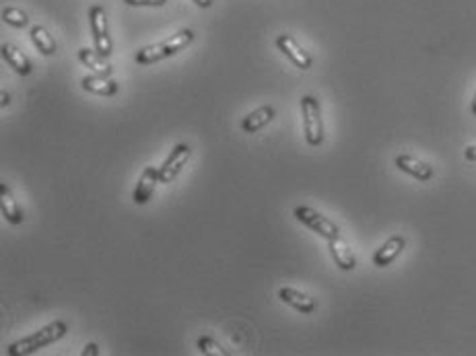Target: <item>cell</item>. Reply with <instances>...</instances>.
Masks as SVG:
<instances>
[{
	"label": "cell",
	"mask_w": 476,
	"mask_h": 356,
	"mask_svg": "<svg viewBox=\"0 0 476 356\" xmlns=\"http://www.w3.org/2000/svg\"><path fill=\"white\" fill-rule=\"evenodd\" d=\"M66 332H69L66 321L56 320V321H52V323H48L46 327H41V330L34 332L31 336H27V338L19 340V342H15V344H11V346L6 348V355L9 356L31 355V352H36L37 348H44V346H50V344H54L56 340L62 338Z\"/></svg>",
	"instance_id": "6da1fadb"
},
{
	"label": "cell",
	"mask_w": 476,
	"mask_h": 356,
	"mask_svg": "<svg viewBox=\"0 0 476 356\" xmlns=\"http://www.w3.org/2000/svg\"><path fill=\"white\" fill-rule=\"evenodd\" d=\"M192 39H194V31H192V29H182V31H177L176 36L167 37V39H163V41H159V44H153V46H147V48L139 50L137 62H139L141 66L155 64L159 60H165V58L174 56V54H177L179 50H184L186 46H190Z\"/></svg>",
	"instance_id": "7a4b0ae2"
},
{
	"label": "cell",
	"mask_w": 476,
	"mask_h": 356,
	"mask_svg": "<svg viewBox=\"0 0 476 356\" xmlns=\"http://www.w3.org/2000/svg\"><path fill=\"white\" fill-rule=\"evenodd\" d=\"M301 111H303L305 141L309 146H319L324 143V124H322V109H319L316 97L305 95L301 99Z\"/></svg>",
	"instance_id": "3957f363"
},
{
	"label": "cell",
	"mask_w": 476,
	"mask_h": 356,
	"mask_svg": "<svg viewBox=\"0 0 476 356\" xmlns=\"http://www.w3.org/2000/svg\"><path fill=\"white\" fill-rule=\"evenodd\" d=\"M89 23H91V31H93V41H95V50L101 54L104 58H107L114 46H111V37L107 31V15L104 11V6L95 4L91 6L89 11Z\"/></svg>",
	"instance_id": "277c9868"
},
{
	"label": "cell",
	"mask_w": 476,
	"mask_h": 356,
	"mask_svg": "<svg viewBox=\"0 0 476 356\" xmlns=\"http://www.w3.org/2000/svg\"><path fill=\"white\" fill-rule=\"evenodd\" d=\"M295 218L299 223H303L305 227H309L314 233H317L319 237H324V239H334V237L340 235V229L336 227L332 220H328L326 216H322V214L316 213L309 206H297L295 208Z\"/></svg>",
	"instance_id": "5b68a950"
},
{
	"label": "cell",
	"mask_w": 476,
	"mask_h": 356,
	"mask_svg": "<svg viewBox=\"0 0 476 356\" xmlns=\"http://www.w3.org/2000/svg\"><path fill=\"white\" fill-rule=\"evenodd\" d=\"M192 148L188 144H177L172 151V155L163 163V167H159V179L161 183H169L172 179L177 178V173L182 171V167L186 165V161L190 159Z\"/></svg>",
	"instance_id": "8992f818"
},
{
	"label": "cell",
	"mask_w": 476,
	"mask_h": 356,
	"mask_svg": "<svg viewBox=\"0 0 476 356\" xmlns=\"http://www.w3.org/2000/svg\"><path fill=\"white\" fill-rule=\"evenodd\" d=\"M277 46H279V50H281L297 68H301V71H309V68H312V56L305 52L291 36H284V34H282V36L277 37Z\"/></svg>",
	"instance_id": "52a82bcc"
},
{
	"label": "cell",
	"mask_w": 476,
	"mask_h": 356,
	"mask_svg": "<svg viewBox=\"0 0 476 356\" xmlns=\"http://www.w3.org/2000/svg\"><path fill=\"white\" fill-rule=\"evenodd\" d=\"M406 248V239L402 235H394V237H390L388 241L380 248V250L375 251V255H373V266L377 268H386L390 266L400 253Z\"/></svg>",
	"instance_id": "ba28073f"
},
{
	"label": "cell",
	"mask_w": 476,
	"mask_h": 356,
	"mask_svg": "<svg viewBox=\"0 0 476 356\" xmlns=\"http://www.w3.org/2000/svg\"><path fill=\"white\" fill-rule=\"evenodd\" d=\"M396 167L400 171H405L408 176L417 178L419 181H429L433 178V167L425 161L417 159V157H410V155H398L396 157Z\"/></svg>",
	"instance_id": "9c48e42d"
},
{
	"label": "cell",
	"mask_w": 476,
	"mask_h": 356,
	"mask_svg": "<svg viewBox=\"0 0 476 356\" xmlns=\"http://www.w3.org/2000/svg\"><path fill=\"white\" fill-rule=\"evenodd\" d=\"M328 248H330V253H332V258H334L336 266L340 268V270H354L357 266V260H354V253L351 250V245L338 235L334 239H328Z\"/></svg>",
	"instance_id": "30bf717a"
},
{
	"label": "cell",
	"mask_w": 476,
	"mask_h": 356,
	"mask_svg": "<svg viewBox=\"0 0 476 356\" xmlns=\"http://www.w3.org/2000/svg\"><path fill=\"white\" fill-rule=\"evenodd\" d=\"M161 183V179H159V169L155 167H147L144 171H142L141 179H139V185H137V190H134V204H147L151 196H153V192H155V185Z\"/></svg>",
	"instance_id": "8fae6325"
},
{
	"label": "cell",
	"mask_w": 476,
	"mask_h": 356,
	"mask_svg": "<svg viewBox=\"0 0 476 356\" xmlns=\"http://www.w3.org/2000/svg\"><path fill=\"white\" fill-rule=\"evenodd\" d=\"M279 297H281L282 303L295 307V309L301 311L303 315H309V313H314V311H316V301H314L309 295L299 293V290H295V288H291V286H284V288H281V290H279Z\"/></svg>",
	"instance_id": "7c38bea8"
},
{
	"label": "cell",
	"mask_w": 476,
	"mask_h": 356,
	"mask_svg": "<svg viewBox=\"0 0 476 356\" xmlns=\"http://www.w3.org/2000/svg\"><path fill=\"white\" fill-rule=\"evenodd\" d=\"M81 85H83V89L89 91V93L104 95V97H111V95H116L118 89H120V85H118L116 81H111V78H107V76H101V74H89V76H85V78L81 81Z\"/></svg>",
	"instance_id": "4fadbf2b"
},
{
	"label": "cell",
	"mask_w": 476,
	"mask_h": 356,
	"mask_svg": "<svg viewBox=\"0 0 476 356\" xmlns=\"http://www.w3.org/2000/svg\"><path fill=\"white\" fill-rule=\"evenodd\" d=\"M2 58L6 60V64L17 72V74L27 76V74L31 72V62H29V58L21 52L17 46H13V44H2Z\"/></svg>",
	"instance_id": "5bb4252c"
},
{
	"label": "cell",
	"mask_w": 476,
	"mask_h": 356,
	"mask_svg": "<svg viewBox=\"0 0 476 356\" xmlns=\"http://www.w3.org/2000/svg\"><path fill=\"white\" fill-rule=\"evenodd\" d=\"M274 116H277V111H274V107L272 106H262L258 107L256 111H252L247 118H244V122H242V130L244 132H258L260 128H264L266 124H270L272 120H274Z\"/></svg>",
	"instance_id": "9a60e30c"
},
{
	"label": "cell",
	"mask_w": 476,
	"mask_h": 356,
	"mask_svg": "<svg viewBox=\"0 0 476 356\" xmlns=\"http://www.w3.org/2000/svg\"><path fill=\"white\" fill-rule=\"evenodd\" d=\"M0 208H2V214H4V218H6L9 223H13V225H21V223H23L25 216L21 213L17 200L13 198V192L9 190L6 183L0 185Z\"/></svg>",
	"instance_id": "2e32d148"
},
{
	"label": "cell",
	"mask_w": 476,
	"mask_h": 356,
	"mask_svg": "<svg viewBox=\"0 0 476 356\" xmlns=\"http://www.w3.org/2000/svg\"><path fill=\"white\" fill-rule=\"evenodd\" d=\"M79 58H81V62L89 66L93 74H101V76H109L111 74V66L106 62V58L101 56V54L93 52V50H89V48H83V50H79Z\"/></svg>",
	"instance_id": "e0dca14e"
},
{
	"label": "cell",
	"mask_w": 476,
	"mask_h": 356,
	"mask_svg": "<svg viewBox=\"0 0 476 356\" xmlns=\"http://www.w3.org/2000/svg\"><path fill=\"white\" fill-rule=\"evenodd\" d=\"M31 39H34L37 50L44 54V56H52V54H56V39L48 34L46 27L36 25V27L31 29Z\"/></svg>",
	"instance_id": "ac0fdd59"
},
{
	"label": "cell",
	"mask_w": 476,
	"mask_h": 356,
	"mask_svg": "<svg viewBox=\"0 0 476 356\" xmlns=\"http://www.w3.org/2000/svg\"><path fill=\"white\" fill-rule=\"evenodd\" d=\"M2 19H4V23L11 25V27H27V23H29L27 15H25L21 9H13V6L2 11Z\"/></svg>",
	"instance_id": "d6986e66"
},
{
	"label": "cell",
	"mask_w": 476,
	"mask_h": 356,
	"mask_svg": "<svg viewBox=\"0 0 476 356\" xmlns=\"http://www.w3.org/2000/svg\"><path fill=\"white\" fill-rule=\"evenodd\" d=\"M198 348H200V352L202 355H211V356H229V352L225 350V348H221L217 342L209 336H202V338L198 340Z\"/></svg>",
	"instance_id": "ffe728a7"
},
{
	"label": "cell",
	"mask_w": 476,
	"mask_h": 356,
	"mask_svg": "<svg viewBox=\"0 0 476 356\" xmlns=\"http://www.w3.org/2000/svg\"><path fill=\"white\" fill-rule=\"evenodd\" d=\"M130 6H163L167 0H124Z\"/></svg>",
	"instance_id": "44dd1931"
},
{
	"label": "cell",
	"mask_w": 476,
	"mask_h": 356,
	"mask_svg": "<svg viewBox=\"0 0 476 356\" xmlns=\"http://www.w3.org/2000/svg\"><path fill=\"white\" fill-rule=\"evenodd\" d=\"M464 155H466L468 161H476V144H468L466 151H464Z\"/></svg>",
	"instance_id": "7402d4cb"
},
{
	"label": "cell",
	"mask_w": 476,
	"mask_h": 356,
	"mask_svg": "<svg viewBox=\"0 0 476 356\" xmlns=\"http://www.w3.org/2000/svg\"><path fill=\"white\" fill-rule=\"evenodd\" d=\"M95 356L97 355V346H95V344H87V346H85V352H83V356Z\"/></svg>",
	"instance_id": "603a6c76"
},
{
	"label": "cell",
	"mask_w": 476,
	"mask_h": 356,
	"mask_svg": "<svg viewBox=\"0 0 476 356\" xmlns=\"http://www.w3.org/2000/svg\"><path fill=\"white\" fill-rule=\"evenodd\" d=\"M198 6H202V9H209L212 6V0H194Z\"/></svg>",
	"instance_id": "cb8c5ba5"
},
{
	"label": "cell",
	"mask_w": 476,
	"mask_h": 356,
	"mask_svg": "<svg viewBox=\"0 0 476 356\" xmlns=\"http://www.w3.org/2000/svg\"><path fill=\"white\" fill-rule=\"evenodd\" d=\"M0 97H2V107H6V106H9V103H11V97H9V95H6L4 91L0 93Z\"/></svg>",
	"instance_id": "d4e9b609"
},
{
	"label": "cell",
	"mask_w": 476,
	"mask_h": 356,
	"mask_svg": "<svg viewBox=\"0 0 476 356\" xmlns=\"http://www.w3.org/2000/svg\"><path fill=\"white\" fill-rule=\"evenodd\" d=\"M472 116H476V95L475 99H472Z\"/></svg>",
	"instance_id": "484cf974"
}]
</instances>
